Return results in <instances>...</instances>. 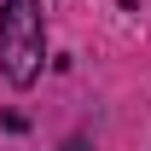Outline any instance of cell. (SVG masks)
Masks as SVG:
<instances>
[{
	"mask_svg": "<svg viewBox=\"0 0 151 151\" xmlns=\"http://www.w3.org/2000/svg\"><path fill=\"white\" fill-rule=\"evenodd\" d=\"M58 151H93V145H87V139H64Z\"/></svg>",
	"mask_w": 151,
	"mask_h": 151,
	"instance_id": "2",
	"label": "cell"
},
{
	"mask_svg": "<svg viewBox=\"0 0 151 151\" xmlns=\"http://www.w3.org/2000/svg\"><path fill=\"white\" fill-rule=\"evenodd\" d=\"M47 70V12L41 0H0V76L35 87Z\"/></svg>",
	"mask_w": 151,
	"mask_h": 151,
	"instance_id": "1",
	"label": "cell"
}]
</instances>
